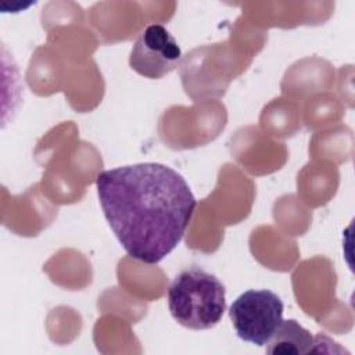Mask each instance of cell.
Listing matches in <instances>:
<instances>
[{"label":"cell","mask_w":355,"mask_h":355,"mask_svg":"<svg viewBox=\"0 0 355 355\" xmlns=\"http://www.w3.org/2000/svg\"><path fill=\"white\" fill-rule=\"evenodd\" d=\"M319 336H312L297 320H282L276 333L266 344V352L277 354H311L318 352Z\"/></svg>","instance_id":"obj_5"},{"label":"cell","mask_w":355,"mask_h":355,"mask_svg":"<svg viewBox=\"0 0 355 355\" xmlns=\"http://www.w3.org/2000/svg\"><path fill=\"white\" fill-rule=\"evenodd\" d=\"M168 309L186 329H212L226 311V288L214 273L198 266L187 268L168 288Z\"/></svg>","instance_id":"obj_2"},{"label":"cell","mask_w":355,"mask_h":355,"mask_svg":"<svg viewBox=\"0 0 355 355\" xmlns=\"http://www.w3.org/2000/svg\"><path fill=\"white\" fill-rule=\"evenodd\" d=\"M283 301L266 288L247 290L229 308L237 337L257 347H265L283 320Z\"/></svg>","instance_id":"obj_3"},{"label":"cell","mask_w":355,"mask_h":355,"mask_svg":"<svg viewBox=\"0 0 355 355\" xmlns=\"http://www.w3.org/2000/svg\"><path fill=\"white\" fill-rule=\"evenodd\" d=\"M96 186L116 240L128 255L148 265L178 247L197 205L184 178L158 162L103 171Z\"/></svg>","instance_id":"obj_1"},{"label":"cell","mask_w":355,"mask_h":355,"mask_svg":"<svg viewBox=\"0 0 355 355\" xmlns=\"http://www.w3.org/2000/svg\"><path fill=\"white\" fill-rule=\"evenodd\" d=\"M182 60V50L169 31L159 25L146 26L133 43L129 65L139 75L161 79L171 73Z\"/></svg>","instance_id":"obj_4"}]
</instances>
